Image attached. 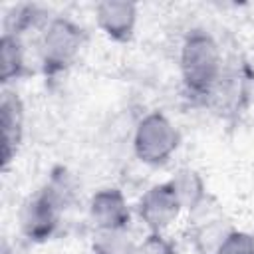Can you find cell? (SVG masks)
Masks as SVG:
<instances>
[{
	"label": "cell",
	"instance_id": "1",
	"mask_svg": "<svg viewBox=\"0 0 254 254\" xmlns=\"http://www.w3.org/2000/svg\"><path fill=\"white\" fill-rule=\"evenodd\" d=\"M179 71L190 97L206 101L214 95L226 69L222 48L208 30L194 28L185 36L179 50Z\"/></svg>",
	"mask_w": 254,
	"mask_h": 254
},
{
	"label": "cell",
	"instance_id": "2",
	"mask_svg": "<svg viewBox=\"0 0 254 254\" xmlns=\"http://www.w3.org/2000/svg\"><path fill=\"white\" fill-rule=\"evenodd\" d=\"M71 183L65 171L52 175V179L38 189L34 194H30L18 214L20 232L30 242H46L50 240L62 222V214L65 206L71 202Z\"/></svg>",
	"mask_w": 254,
	"mask_h": 254
},
{
	"label": "cell",
	"instance_id": "3",
	"mask_svg": "<svg viewBox=\"0 0 254 254\" xmlns=\"http://www.w3.org/2000/svg\"><path fill=\"white\" fill-rule=\"evenodd\" d=\"M85 46L83 28L65 16H54L40 30L38 56L46 75H58L69 69Z\"/></svg>",
	"mask_w": 254,
	"mask_h": 254
},
{
	"label": "cell",
	"instance_id": "4",
	"mask_svg": "<svg viewBox=\"0 0 254 254\" xmlns=\"http://www.w3.org/2000/svg\"><path fill=\"white\" fill-rule=\"evenodd\" d=\"M179 129L163 111L143 115L133 129V153L149 167L165 165L179 149Z\"/></svg>",
	"mask_w": 254,
	"mask_h": 254
},
{
	"label": "cell",
	"instance_id": "5",
	"mask_svg": "<svg viewBox=\"0 0 254 254\" xmlns=\"http://www.w3.org/2000/svg\"><path fill=\"white\" fill-rule=\"evenodd\" d=\"M135 212L149 234H165L185 210L177 192L173 190L169 181H165L151 185L141 194Z\"/></svg>",
	"mask_w": 254,
	"mask_h": 254
},
{
	"label": "cell",
	"instance_id": "6",
	"mask_svg": "<svg viewBox=\"0 0 254 254\" xmlns=\"http://www.w3.org/2000/svg\"><path fill=\"white\" fill-rule=\"evenodd\" d=\"M133 208L125 192L117 187H103L91 194L87 202V218L93 230L129 228Z\"/></svg>",
	"mask_w": 254,
	"mask_h": 254
},
{
	"label": "cell",
	"instance_id": "7",
	"mask_svg": "<svg viewBox=\"0 0 254 254\" xmlns=\"http://www.w3.org/2000/svg\"><path fill=\"white\" fill-rule=\"evenodd\" d=\"M95 26L99 32L117 44H127L133 40L139 20V8L135 2L127 0H103L93 8Z\"/></svg>",
	"mask_w": 254,
	"mask_h": 254
},
{
	"label": "cell",
	"instance_id": "8",
	"mask_svg": "<svg viewBox=\"0 0 254 254\" xmlns=\"http://www.w3.org/2000/svg\"><path fill=\"white\" fill-rule=\"evenodd\" d=\"M24 103L20 95L8 87L2 91L0 99V131H2V167L8 169V165L16 159L20 145L24 141Z\"/></svg>",
	"mask_w": 254,
	"mask_h": 254
},
{
	"label": "cell",
	"instance_id": "9",
	"mask_svg": "<svg viewBox=\"0 0 254 254\" xmlns=\"http://www.w3.org/2000/svg\"><path fill=\"white\" fill-rule=\"evenodd\" d=\"M169 185L173 187V190L177 192L181 204H183V210H189V212H194L202 206V202L206 200V187H204V181L202 177L190 169V167H183L179 169L171 179H169Z\"/></svg>",
	"mask_w": 254,
	"mask_h": 254
},
{
	"label": "cell",
	"instance_id": "10",
	"mask_svg": "<svg viewBox=\"0 0 254 254\" xmlns=\"http://www.w3.org/2000/svg\"><path fill=\"white\" fill-rule=\"evenodd\" d=\"M26 73V48L20 36L4 34L0 40V79L4 87Z\"/></svg>",
	"mask_w": 254,
	"mask_h": 254
},
{
	"label": "cell",
	"instance_id": "11",
	"mask_svg": "<svg viewBox=\"0 0 254 254\" xmlns=\"http://www.w3.org/2000/svg\"><path fill=\"white\" fill-rule=\"evenodd\" d=\"M50 16L36 4H16L4 16V34L24 36L30 30H42Z\"/></svg>",
	"mask_w": 254,
	"mask_h": 254
},
{
	"label": "cell",
	"instance_id": "12",
	"mask_svg": "<svg viewBox=\"0 0 254 254\" xmlns=\"http://www.w3.org/2000/svg\"><path fill=\"white\" fill-rule=\"evenodd\" d=\"M137 242L129 228L119 230H95L91 240L93 254H133Z\"/></svg>",
	"mask_w": 254,
	"mask_h": 254
},
{
	"label": "cell",
	"instance_id": "13",
	"mask_svg": "<svg viewBox=\"0 0 254 254\" xmlns=\"http://www.w3.org/2000/svg\"><path fill=\"white\" fill-rule=\"evenodd\" d=\"M232 228H228L220 218H208L204 220L202 224L196 226L194 234H192V240H194V246L200 254H216L218 246L222 244V240L226 238V234L230 232Z\"/></svg>",
	"mask_w": 254,
	"mask_h": 254
},
{
	"label": "cell",
	"instance_id": "14",
	"mask_svg": "<svg viewBox=\"0 0 254 254\" xmlns=\"http://www.w3.org/2000/svg\"><path fill=\"white\" fill-rule=\"evenodd\" d=\"M216 254H254V234L244 230H230Z\"/></svg>",
	"mask_w": 254,
	"mask_h": 254
},
{
	"label": "cell",
	"instance_id": "15",
	"mask_svg": "<svg viewBox=\"0 0 254 254\" xmlns=\"http://www.w3.org/2000/svg\"><path fill=\"white\" fill-rule=\"evenodd\" d=\"M133 254H173V248L165 234H147L145 240L137 244Z\"/></svg>",
	"mask_w": 254,
	"mask_h": 254
}]
</instances>
